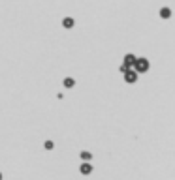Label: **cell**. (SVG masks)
<instances>
[{
    "mask_svg": "<svg viewBox=\"0 0 175 180\" xmlns=\"http://www.w3.org/2000/svg\"><path fill=\"white\" fill-rule=\"evenodd\" d=\"M134 68H136V71H138V73H143V71H147V69H149V60H147V58H136Z\"/></svg>",
    "mask_w": 175,
    "mask_h": 180,
    "instance_id": "cell-1",
    "label": "cell"
},
{
    "mask_svg": "<svg viewBox=\"0 0 175 180\" xmlns=\"http://www.w3.org/2000/svg\"><path fill=\"white\" fill-rule=\"evenodd\" d=\"M124 81H126V83H136V81H138V71L128 68V69L124 71Z\"/></svg>",
    "mask_w": 175,
    "mask_h": 180,
    "instance_id": "cell-2",
    "label": "cell"
},
{
    "mask_svg": "<svg viewBox=\"0 0 175 180\" xmlns=\"http://www.w3.org/2000/svg\"><path fill=\"white\" fill-rule=\"evenodd\" d=\"M79 173H81V175H90V173H92V165H90L89 162L81 163V167H79Z\"/></svg>",
    "mask_w": 175,
    "mask_h": 180,
    "instance_id": "cell-3",
    "label": "cell"
},
{
    "mask_svg": "<svg viewBox=\"0 0 175 180\" xmlns=\"http://www.w3.org/2000/svg\"><path fill=\"white\" fill-rule=\"evenodd\" d=\"M74 24H75V21H74L72 17H64V19H62V26H64V28H74Z\"/></svg>",
    "mask_w": 175,
    "mask_h": 180,
    "instance_id": "cell-4",
    "label": "cell"
},
{
    "mask_svg": "<svg viewBox=\"0 0 175 180\" xmlns=\"http://www.w3.org/2000/svg\"><path fill=\"white\" fill-rule=\"evenodd\" d=\"M62 85H64V88H74V86H75V79H74V77H66V79L62 81Z\"/></svg>",
    "mask_w": 175,
    "mask_h": 180,
    "instance_id": "cell-5",
    "label": "cell"
},
{
    "mask_svg": "<svg viewBox=\"0 0 175 180\" xmlns=\"http://www.w3.org/2000/svg\"><path fill=\"white\" fill-rule=\"evenodd\" d=\"M134 62H136V56H134V54H126V56H124V66L130 68V66H134Z\"/></svg>",
    "mask_w": 175,
    "mask_h": 180,
    "instance_id": "cell-6",
    "label": "cell"
},
{
    "mask_svg": "<svg viewBox=\"0 0 175 180\" xmlns=\"http://www.w3.org/2000/svg\"><path fill=\"white\" fill-rule=\"evenodd\" d=\"M160 17H162V19H170V17H172V9H170V8H162V9H160Z\"/></svg>",
    "mask_w": 175,
    "mask_h": 180,
    "instance_id": "cell-7",
    "label": "cell"
},
{
    "mask_svg": "<svg viewBox=\"0 0 175 180\" xmlns=\"http://www.w3.org/2000/svg\"><path fill=\"white\" fill-rule=\"evenodd\" d=\"M43 147H45V150H53V148H55V143H53V141H45Z\"/></svg>",
    "mask_w": 175,
    "mask_h": 180,
    "instance_id": "cell-8",
    "label": "cell"
},
{
    "mask_svg": "<svg viewBox=\"0 0 175 180\" xmlns=\"http://www.w3.org/2000/svg\"><path fill=\"white\" fill-rule=\"evenodd\" d=\"M92 156H90V152H81V160H85V162H89Z\"/></svg>",
    "mask_w": 175,
    "mask_h": 180,
    "instance_id": "cell-9",
    "label": "cell"
},
{
    "mask_svg": "<svg viewBox=\"0 0 175 180\" xmlns=\"http://www.w3.org/2000/svg\"><path fill=\"white\" fill-rule=\"evenodd\" d=\"M0 180H2V173H0Z\"/></svg>",
    "mask_w": 175,
    "mask_h": 180,
    "instance_id": "cell-10",
    "label": "cell"
}]
</instances>
